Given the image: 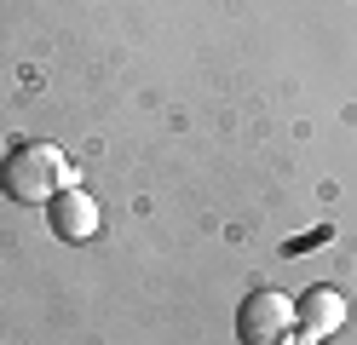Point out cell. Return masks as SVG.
Returning a JSON list of instances; mask_svg holds the SVG:
<instances>
[{
  "label": "cell",
  "instance_id": "3",
  "mask_svg": "<svg viewBox=\"0 0 357 345\" xmlns=\"http://www.w3.org/2000/svg\"><path fill=\"white\" fill-rule=\"evenodd\" d=\"M52 236L58 242H93L98 236V224H104V213H98V201L81 190V184H70V190H58L52 201Z\"/></svg>",
  "mask_w": 357,
  "mask_h": 345
},
{
  "label": "cell",
  "instance_id": "5",
  "mask_svg": "<svg viewBox=\"0 0 357 345\" xmlns=\"http://www.w3.org/2000/svg\"><path fill=\"white\" fill-rule=\"evenodd\" d=\"M282 345H323V339H317V334H300V328H294V334H288Z\"/></svg>",
  "mask_w": 357,
  "mask_h": 345
},
{
  "label": "cell",
  "instance_id": "4",
  "mask_svg": "<svg viewBox=\"0 0 357 345\" xmlns=\"http://www.w3.org/2000/svg\"><path fill=\"white\" fill-rule=\"evenodd\" d=\"M294 322H300V334L328 339V334H340L351 322V299L340 288H311L305 299H294Z\"/></svg>",
  "mask_w": 357,
  "mask_h": 345
},
{
  "label": "cell",
  "instance_id": "2",
  "mask_svg": "<svg viewBox=\"0 0 357 345\" xmlns=\"http://www.w3.org/2000/svg\"><path fill=\"white\" fill-rule=\"evenodd\" d=\"M294 299L277 293V288H254L248 299H242L236 311V339L242 345H282L288 334H294Z\"/></svg>",
  "mask_w": 357,
  "mask_h": 345
},
{
  "label": "cell",
  "instance_id": "1",
  "mask_svg": "<svg viewBox=\"0 0 357 345\" xmlns=\"http://www.w3.org/2000/svg\"><path fill=\"white\" fill-rule=\"evenodd\" d=\"M75 167L63 161L58 144H17L6 161H0V190H6L17 207H40V201H52L58 190H70Z\"/></svg>",
  "mask_w": 357,
  "mask_h": 345
}]
</instances>
